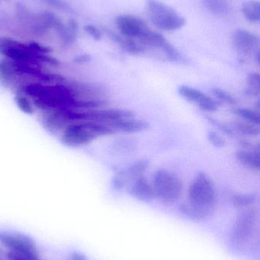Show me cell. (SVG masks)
Returning a JSON list of instances; mask_svg holds the SVG:
<instances>
[{
  "mask_svg": "<svg viewBox=\"0 0 260 260\" xmlns=\"http://www.w3.org/2000/svg\"><path fill=\"white\" fill-rule=\"evenodd\" d=\"M234 114L238 117L244 119L246 122L253 123V124L259 126L260 123V116L259 113L247 108H235L232 110Z\"/></svg>",
  "mask_w": 260,
  "mask_h": 260,
  "instance_id": "cell-23",
  "label": "cell"
},
{
  "mask_svg": "<svg viewBox=\"0 0 260 260\" xmlns=\"http://www.w3.org/2000/svg\"><path fill=\"white\" fill-rule=\"evenodd\" d=\"M28 45L36 53H42V54H49V53L52 52V50L50 47L41 45V44L35 42V41L29 43Z\"/></svg>",
  "mask_w": 260,
  "mask_h": 260,
  "instance_id": "cell-32",
  "label": "cell"
},
{
  "mask_svg": "<svg viewBox=\"0 0 260 260\" xmlns=\"http://www.w3.org/2000/svg\"><path fill=\"white\" fill-rule=\"evenodd\" d=\"M106 32L110 38L116 44H119L127 53L130 54L138 55L145 52V47L140 43L136 42L135 40L126 38L123 35H119L111 30H106Z\"/></svg>",
  "mask_w": 260,
  "mask_h": 260,
  "instance_id": "cell-12",
  "label": "cell"
},
{
  "mask_svg": "<svg viewBox=\"0 0 260 260\" xmlns=\"http://www.w3.org/2000/svg\"><path fill=\"white\" fill-rule=\"evenodd\" d=\"M115 24L121 35L135 41L138 40L140 42L151 31L147 23L135 15H119L116 18Z\"/></svg>",
  "mask_w": 260,
  "mask_h": 260,
  "instance_id": "cell-8",
  "label": "cell"
},
{
  "mask_svg": "<svg viewBox=\"0 0 260 260\" xmlns=\"http://www.w3.org/2000/svg\"><path fill=\"white\" fill-rule=\"evenodd\" d=\"M68 27L69 30H70V31L73 32V34H76V32H77L78 29V24L74 19H71L69 21L68 27Z\"/></svg>",
  "mask_w": 260,
  "mask_h": 260,
  "instance_id": "cell-37",
  "label": "cell"
},
{
  "mask_svg": "<svg viewBox=\"0 0 260 260\" xmlns=\"http://www.w3.org/2000/svg\"><path fill=\"white\" fill-rule=\"evenodd\" d=\"M0 244L10 252L39 256L34 240L24 234L0 232Z\"/></svg>",
  "mask_w": 260,
  "mask_h": 260,
  "instance_id": "cell-7",
  "label": "cell"
},
{
  "mask_svg": "<svg viewBox=\"0 0 260 260\" xmlns=\"http://www.w3.org/2000/svg\"><path fill=\"white\" fill-rule=\"evenodd\" d=\"M84 30L86 31L92 38H94L96 41H99L102 38V33L100 30L95 27L93 24H87L84 27Z\"/></svg>",
  "mask_w": 260,
  "mask_h": 260,
  "instance_id": "cell-33",
  "label": "cell"
},
{
  "mask_svg": "<svg viewBox=\"0 0 260 260\" xmlns=\"http://www.w3.org/2000/svg\"><path fill=\"white\" fill-rule=\"evenodd\" d=\"M209 120L212 124L215 125L218 129H221L223 133L228 135L234 134V130L232 129V126H227V125L221 123V122L218 121V120H214V119L212 118H209Z\"/></svg>",
  "mask_w": 260,
  "mask_h": 260,
  "instance_id": "cell-34",
  "label": "cell"
},
{
  "mask_svg": "<svg viewBox=\"0 0 260 260\" xmlns=\"http://www.w3.org/2000/svg\"><path fill=\"white\" fill-rule=\"evenodd\" d=\"M70 260H89V259L83 253L74 251L70 254Z\"/></svg>",
  "mask_w": 260,
  "mask_h": 260,
  "instance_id": "cell-36",
  "label": "cell"
},
{
  "mask_svg": "<svg viewBox=\"0 0 260 260\" xmlns=\"http://www.w3.org/2000/svg\"><path fill=\"white\" fill-rule=\"evenodd\" d=\"M201 3L209 12L218 16H224L230 12L227 0H201Z\"/></svg>",
  "mask_w": 260,
  "mask_h": 260,
  "instance_id": "cell-16",
  "label": "cell"
},
{
  "mask_svg": "<svg viewBox=\"0 0 260 260\" xmlns=\"http://www.w3.org/2000/svg\"><path fill=\"white\" fill-rule=\"evenodd\" d=\"M179 93L182 97L184 98L189 102L197 104L198 106L209 97L203 91L195 89V88H192V87L186 86V85L180 87Z\"/></svg>",
  "mask_w": 260,
  "mask_h": 260,
  "instance_id": "cell-17",
  "label": "cell"
},
{
  "mask_svg": "<svg viewBox=\"0 0 260 260\" xmlns=\"http://www.w3.org/2000/svg\"><path fill=\"white\" fill-rule=\"evenodd\" d=\"M140 44L145 47H154L162 50L168 59L174 62H180L182 56L178 50L158 32L151 31L140 41Z\"/></svg>",
  "mask_w": 260,
  "mask_h": 260,
  "instance_id": "cell-10",
  "label": "cell"
},
{
  "mask_svg": "<svg viewBox=\"0 0 260 260\" xmlns=\"http://www.w3.org/2000/svg\"><path fill=\"white\" fill-rule=\"evenodd\" d=\"M18 77L7 59L0 62V83L5 88L15 90L18 85Z\"/></svg>",
  "mask_w": 260,
  "mask_h": 260,
  "instance_id": "cell-14",
  "label": "cell"
},
{
  "mask_svg": "<svg viewBox=\"0 0 260 260\" xmlns=\"http://www.w3.org/2000/svg\"><path fill=\"white\" fill-rule=\"evenodd\" d=\"M152 186L156 198L166 204L176 203L183 192V183L180 179L165 169L156 171Z\"/></svg>",
  "mask_w": 260,
  "mask_h": 260,
  "instance_id": "cell-5",
  "label": "cell"
},
{
  "mask_svg": "<svg viewBox=\"0 0 260 260\" xmlns=\"http://www.w3.org/2000/svg\"><path fill=\"white\" fill-rule=\"evenodd\" d=\"M212 92L216 99H219L220 101L224 102V103L228 104V105L236 104V99L230 93L227 92L224 90L215 88L212 90Z\"/></svg>",
  "mask_w": 260,
  "mask_h": 260,
  "instance_id": "cell-26",
  "label": "cell"
},
{
  "mask_svg": "<svg viewBox=\"0 0 260 260\" xmlns=\"http://www.w3.org/2000/svg\"><path fill=\"white\" fill-rule=\"evenodd\" d=\"M246 93L248 95L253 96V97L259 95L260 76L259 73H251L247 76Z\"/></svg>",
  "mask_w": 260,
  "mask_h": 260,
  "instance_id": "cell-24",
  "label": "cell"
},
{
  "mask_svg": "<svg viewBox=\"0 0 260 260\" xmlns=\"http://www.w3.org/2000/svg\"><path fill=\"white\" fill-rule=\"evenodd\" d=\"M232 44L235 50L242 55L256 54L259 50V39L254 34L244 29H238L232 37Z\"/></svg>",
  "mask_w": 260,
  "mask_h": 260,
  "instance_id": "cell-9",
  "label": "cell"
},
{
  "mask_svg": "<svg viewBox=\"0 0 260 260\" xmlns=\"http://www.w3.org/2000/svg\"><path fill=\"white\" fill-rule=\"evenodd\" d=\"M208 139H209V142L216 148H222L225 145L224 139L215 132H209L208 133Z\"/></svg>",
  "mask_w": 260,
  "mask_h": 260,
  "instance_id": "cell-29",
  "label": "cell"
},
{
  "mask_svg": "<svg viewBox=\"0 0 260 260\" xmlns=\"http://www.w3.org/2000/svg\"><path fill=\"white\" fill-rule=\"evenodd\" d=\"M109 127L112 129L120 130L125 133H134L146 130L149 127V124L143 120H135L132 118L114 122L110 125Z\"/></svg>",
  "mask_w": 260,
  "mask_h": 260,
  "instance_id": "cell-13",
  "label": "cell"
},
{
  "mask_svg": "<svg viewBox=\"0 0 260 260\" xmlns=\"http://www.w3.org/2000/svg\"><path fill=\"white\" fill-rule=\"evenodd\" d=\"M126 185V180L122 177L120 174H118L117 175L113 177L112 181H111V186L113 189L115 190H122Z\"/></svg>",
  "mask_w": 260,
  "mask_h": 260,
  "instance_id": "cell-31",
  "label": "cell"
},
{
  "mask_svg": "<svg viewBox=\"0 0 260 260\" xmlns=\"http://www.w3.org/2000/svg\"><path fill=\"white\" fill-rule=\"evenodd\" d=\"M42 1L56 9L64 11V12H70L72 10L69 5L64 3L63 0H42Z\"/></svg>",
  "mask_w": 260,
  "mask_h": 260,
  "instance_id": "cell-30",
  "label": "cell"
},
{
  "mask_svg": "<svg viewBox=\"0 0 260 260\" xmlns=\"http://www.w3.org/2000/svg\"><path fill=\"white\" fill-rule=\"evenodd\" d=\"M258 196L256 193L235 194L232 196V203L237 208H247L257 201Z\"/></svg>",
  "mask_w": 260,
  "mask_h": 260,
  "instance_id": "cell-21",
  "label": "cell"
},
{
  "mask_svg": "<svg viewBox=\"0 0 260 260\" xmlns=\"http://www.w3.org/2000/svg\"><path fill=\"white\" fill-rule=\"evenodd\" d=\"M216 204V189L213 183L207 174L199 172L189 186L188 201L180 204L179 209L189 219L199 222L211 217Z\"/></svg>",
  "mask_w": 260,
  "mask_h": 260,
  "instance_id": "cell-1",
  "label": "cell"
},
{
  "mask_svg": "<svg viewBox=\"0 0 260 260\" xmlns=\"http://www.w3.org/2000/svg\"><path fill=\"white\" fill-rule=\"evenodd\" d=\"M244 18L250 22H258L260 20V3L255 0L246 2L242 7Z\"/></svg>",
  "mask_w": 260,
  "mask_h": 260,
  "instance_id": "cell-18",
  "label": "cell"
},
{
  "mask_svg": "<svg viewBox=\"0 0 260 260\" xmlns=\"http://www.w3.org/2000/svg\"><path fill=\"white\" fill-rule=\"evenodd\" d=\"M128 192L131 197L143 203H151L156 198L152 185L150 184L143 176L131 180Z\"/></svg>",
  "mask_w": 260,
  "mask_h": 260,
  "instance_id": "cell-11",
  "label": "cell"
},
{
  "mask_svg": "<svg viewBox=\"0 0 260 260\" xmlns=\"http://www.w3.org/2000/svg\"><path fill=\"white\" fill-rule=\"evenodd\" d=\"M114 133V130L106 125L96 122H77L67 126L61 133V142L69 147L84 146L99 136Z\"/></svg>",
  "mask_w": 260,
  "mask_h": 260,
  "instance_id": "cell-3",
  "label": "cell"
},
{
  "mask_svg": "<svg viewBox=\"0 0 260 260\" xmlns=\"http://www.w3.org/2000/svg\"><path fill=\"white\" fill-rule=\"evenodd\" d=\"M15 102L18 108L24 114L32 115L35 113V108L32 100L23 94H15Z\"/></svg>",
  "mask_w": 260,
  "mask_h": 260,
  "instance_id": "cell-25",
  "label": "cell"
},
{
  "mask_svg": "<svg viewBox=\"0 0 260 260\" xmlns=\"http://www.w3.org/2000/svg\"><path fill=\"white\" fill-rule=\"evenodd\" d=\"M220 104L216 101L212 99V98L208 97L204 102H201L198 107L201 108L203 111H208V112H215L219 108Z\"/></svg>",
  "mask_w": 260,
  "mask_h": 260,
  "instance_id": "cell-27",
  "label": "cell"
},
{
  "mask_svg": "<svg viewBox=\"0 0 260 260\" xmlns=\"http://www.w3.org/2000/svg\"><path fill=\"white\" fill-rule=\"evenodd\" d=\"M0 260H4L3 259V258L1 257V256H0Z\"/></svg>",
  "mask_w": 260,
  "mask_h": 260,
  "instance_id": "cell-38",
  "label": "cell"
},
{
  "mask_svg": "<svg viewBox=\"0 0 260 260\" xmlns=\"http://www.w3.org/2000/svg\"><path fill=\"white\" fill-rule=\"evenodd\" d=\"M237 160L247 168L253 171L260 169L259 151L241 150L235 153Z\"/></svg>",
  "mask_w": 260,
  "mask_h": 260,
  "instance_id": "cell-15",
  "label": "cell"
},
{
  "mask_svg": "<svg viewBox=\"0 0 260 260\" xmlns=\"http://www.w3.org/2000/svg\"><path fill=\"white\" fill-rule=\"evenodd\" d=\"M90 60H91V56H90V55L83 54L75 58L73 61L78 64H84L90 62Z\"/></svg>",
  "mask_w": 260,
  "mask_h": 260,
  "instance_id": "cell-35",
  "label": "cell"
},
{
  "mask_svg": "<svg viewBox=\"0 0 260 260\" xmlns=\"http://www.w3.org/2000/svg\"><path fill=\"white\" fill-rule=\"evenodd\" d=\"M6 257L8 260H41L39 256H36V255L14 253L10 251L8 252Z\"/></svg>",
  "mask_w": 260,
  "mask_h": 260,
  "instance_id": "cell-28",
  "label": "cell"
},
{
  "mask_svg": "<svg viewBox=\"0 0 260 260\" xmlns=\"http://www.w3.org/2000/svg\"><path fill=\"white\" fill-rule=\"evenodd\" d=\"M52 27L55 28L60 38H61V41H63L64 44L70 45L76 41V34H73V32L70 31L68 27H66L59 18H56Z\"/></svg>",
  "mask_w": 260,
  "mask_h": 260,
  "instance_id": "cell-20",
  "label": "cell"
},
{
  "mask_svg": "<svg viewBox=\"0 0 260 260\" xmlns=\"http://www.w3.org/2000/svg\"><path fill=\"white\" fill-rule=\"evenodd\" d=\"M0 53L9 60L32 64L37 67H42L44 64L58 67L61 64L58 59L48 54L34 51L28 44L9 38H0Z\"/></svg>",
  "mask_w": 260,
  "mask_h": 260,
  "instance_id": "cell-2",
  "label": "cell"
},
{
  "mask_svg": "<svg viewBox=\"0 0 260 260\" xmlns=\"http://www.w3.org/2000/svg\"><path fill=\"white\" fill-rule=\"evenodd\" d=\"M146 10L151 22L161 30L172 31L186 24V20L182 15L159 0H147Z\"/></svg>",
  "mask_w": 260,
  "mask_h": 260,
  "instance_id": "cell-4",
  "label": "cell"
},
{
  "mask_svg": "<svg viewBox=\"0 0 260 260\" xmlns=\"http://www.w3.org/2000/svg\"><path fill=\"white\" fill-rule=\"evenodd\" d=\"M2 253V250H1V249H0V253Z\"/></svg>",
  "mask_w": 260,
  "mask_h": 260,
  "instance_id": "cell-39",
  "label": "cell"
},
{
  "mask_svg": "<svg viewBox=\"0 0 260 260\" xmlns=\"http://www.w3.org/2000/svg\"><path fill=\"white\" fill-rule=\"evenodd\" d=\"M258 213L255 209H247L238 215L232 229V241L238 247H244L253 238L257 225Z\"/></svg>",
  "mask_w": 260,
  "mask_h": 260,
  "instance_id": "cell-6",
  "label": "cell"
},
{
  "mask_svg": "<svg viewBox=\"0 0 260 260\" xmlns=\"http://www.w3.org/2000/svg\"><path fill=\"white\" fill-rule=\"evenodd\" d=\"M148 165H149V162L148 160H139V161L135 162L131 166L128 167L127 169L121 171L119 174L125 179V177H129L131 180H132V179L136 178V177L143 176V173L148 169Z\"/></svg>",
  "mask_w": 260,
  "mask_h": 260,
  "instance_id": "cell-19",
  "label": "cell"
},
{
  "mask_svg": "<svg viewBox=\"0 0 260 260\" xmlns=\"http://www.w3.org/2000/svg\"><path fill=\"white\" fill-rule=\"evenodd\" d=\"M258 126L248 122H235L232 124L234 131L248 136H258L259 134V128Z\"/></svg>",
  "mask_w": 260,
  "mask_h": 260,
  "instance_id": "cell-22",
  "label": "cell"
}]
</instances>
